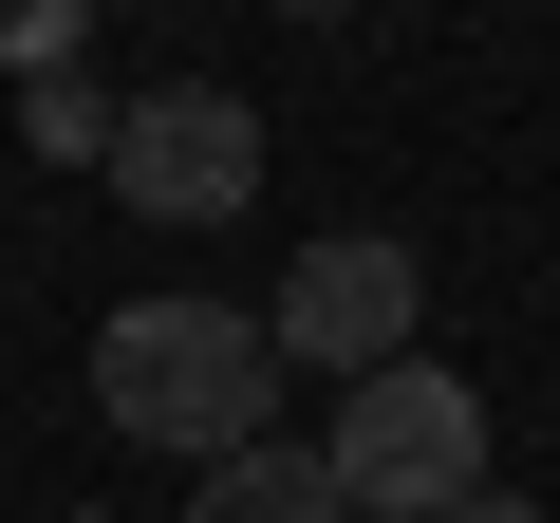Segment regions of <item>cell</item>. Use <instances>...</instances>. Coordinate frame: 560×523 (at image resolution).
<instances>
[{
  "label": "cell",
  "mask_w": 560,
  "mask_h": 523,
  "mask_svg": "<svg viewBox=\"0 0 560 523\" xmlns=\"http://www.w3.org/2000/svg\"><path fill=\"white\" fill-rule=\"evenodd\" d=\"M261 393H280V318L243 300H113L94 318V411L131 449H261Z\"/></svg>",
  "instance_id": "cell-1"
},
{
  "label": "cell",
  "mask_w": 560,
  "mask_h": 523,
  "mask_svg": "<svg viewBox=\"0 0 560 523\" xmlns=\"http://www.w3.org/2000/svg\"><path fill=\"white\" fill-rule=\"evenodd\" d=\"M337 486H355V523H448V504H486V393H467L448 356L337 393Z\"/></svg>",
  "instance_id": "cell-2"
},
{
  "label": "cell",
  "mask_w": 560,
  "mask_h": 523,
  "mask_svg": "<svg viewBox=\"0 0 560 523\" xmlns=\"http://www.w3.org/2000/svg\"><path fill=\"white\" fill-rule=\"evenodd\" d=\"M411 318H430V262L411 243H374V224H337V243H300V281H280V374H411Z\"/></svg>",
  "instance_id": "cell-3"
},
{
  "label": "cell",
  "mask_w": 560,
  "mask_h": 523,
  "mask_svg": "<svg viewBox=\"0 0 560 523\" xmlns=\"http://www.w3.org/2000/svg\"><path fill=\"white\" fill-rule=\"evenodd\" d=\"M113 187L150 224H224L261 187V113L243 94H150V113H113Z\"/></svg>",
  "instance_id": "cell-4"
},
{
  "label": "cell",
  "mask_w": 560,
  "mask_h": 523,
  "mask_svg": "<svg viewBox=\"0 0 560 523\" xmlns=\"http://www.w3.org/2000/svg\"><path fill=\"white\" fill-rule=\"evenodd\" d=\"M187 523H355V486H337V449H224L187 486Z\"/></svg>",
  "instance_id": "cell-5"
},
{
  "label": "cell",
  "mask_w": 560,
  "mask_h": 523,
  "mask_svg": "<svg viewBox=\"0 0 560 523\" xmlns=\"http://www.w3.org/2000/svg\"><path fill=\"white\" fill-rule=\"evenodd\" d=\"M448 523H541V504H504V486H486V504H448Z\"/></svg>",
  "instance_id": "cell-6"
}]
</instances>
